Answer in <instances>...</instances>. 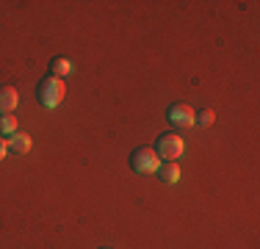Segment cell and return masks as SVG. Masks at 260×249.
Listing matches in <instances>:
<instances>
[{
    "label": "cell",
    "mask_w": 260,
    "mask_h": 249,
    "mask_svg": "<svg viewBox=\"0 0 260 249\" xmlns=\"http://www.w3.org/2000/svg\"><path fill=\"white\" fill-rule=\"evenodd\" d=\"M67 97V86L64 80L53 78V75H47V78L39 80V86H36V100H39L45 108H58L61 103H64Z\"/></svg>",
    "instance_id": "obj_1"
},
{
    "label": "cell",
    "mask_w": 260,
    "mask_h": 249,
    "mask_svg": "<svg viewBox=\"0 0 260 249\" xmlns=\"http://www.w3.org/2000/svg\"><path fill=\"white\" fill-rule=\"evenodd\" d=\"M155 152H158V158L166 161V164H177V161L183 158V152H185L183 136H177V133H160L158 136V144H155Z\"/></svg>",
    "instance_id": "obj_2"
},
{
    "label": "cell",
    "mask_w": 260,
    "mask_h": 249,
    "mask_svg": "<svg viewBox=\"0 0 260 249\" xmlns=\"http://www.w3.org/2000/svg\"><path fill=\"white\" fill-rule=\"evenodd\" d=\"M130 169L136 174H155L160 169V158L152 147H139L130 152Z\"/></svg>",
    "instance_id": "obj_3"
},
{
    "label": "cell",
    "mask_w": 260,
    "mask_h": 249,
    "mask_svg": "<svg viewBox=\"0 0 260 249\" xmlns=\"http://www.w3.org/2000/svg\"><path fill=\"white\" fill-rule=\"evenodd\" d=\"M166 119L175 124V128H194L197 111L191 108V105H185V103H175V105H169V111H166Z\"/></svg>",
    "instance_id": "obj_4"
},
{
    "label": "cell",
    "mask_w": 260,
    "mask_h": 249,
    "mask_svg": "<svg viewBox=\"0 0 260 249\" xmlns=\"http://www.w3.org/2000/svg\"><path fill=\"white\" fill-rule=\"evenodd\" d=\"M17 105H20V95H17L14 86H0V116L11 114Z\"/></svg>",
    "instance_id": "obj_5"
},
{
    "label": "cell",
    "mask_w": 260,
    "mask_h": 249,
    "mask_svg": "<svg viewBox=\"0 0 260 249\" xmlns=\"http://www.w3.org/2000/svg\"><path fill=\"white\" fill-rule=\"evenodd\" d=\"M6 144H9V149L11 152H20V155H25V152H30V136L28 133H11V136H6Z\"/></svg>",
    "instance_id": "obj_6"
},
{
    "label": "cell",
    "mask_w": 260,
    "mask_h": 249,
    "mask_svg": "<svg viewBox=\"0 0 260 249\" xmlns=\"http://www.w3.org/2000/svg\"><path fill=\"white\" fill-rule=\"evenodd\" d=\"M47 70L53 72V78L64 80V78H70V75H72V61H70V58H64V55H55Z\"/></svg>",
    "instance_id": "obj_7"
},
{
    "label": "cell",
    "mask_w": 260,
    "mask_h": 249,
    "mask_svg": "<svg viewBox=\"0 0 260 249\" xmlns=\"http://www.w3.org/2000/svg\"><path fill=\"white\" fill-rule=\"evenodd\" d=\"M158 177L164 180L166 185H175L177 180H180V166H177V164H160Z\"/></svg>",
    "instance_id": "obj_8"
},
{
    "label": "cell",
    "mask_w": 260,
    "mask_h": 249,
    "mask_svg": "<svg viewBox=\"0 0 260 249\" xmlns=\"http://www.w3.org/2000/svg\"><path fill=\"white\" fill-rule=\"evenodd\" d=\"M11 133H17V116L3 114L0 116V136H11Z\"/></svg>",
    "instance_id": "obj_9"
},
{
    "label": "cell",
    "mask_w": 260,
    "mask_h": 249,
    "mask_svg": "<svg viewBox=\"0 0 260 249\" xmlns=\"http://www.w3.org/2000/svg\"><path fill=\"white\" fill-rule=\"evenodd\" d=\"M213 122H216V114H213L210 108L200 111V114H197V119H194V124H200V128H210Z\"/></svg>",
    "instance_id": "obj_10"
},
{
    "label": "cell",
    "mask_w": 260,
    "mask_h": 249,
    "mask_svg": "<svg viewBox=\"0 0 260 249\" xmlns=\"http://www.w3.org/2000/svg\"><path fill=\"white\" fill-rule=\"evenodd\" d=\"M9 155V144H6V136H0V161H6Z\"/></svg>",
    "instance_id": "obj_11"
},
{
    "label": "cell",
    "mask_w": 260,
    "mask_h": 249,
    "mask_svg": "<svg viewBox=\"0 0 260 249\" xmlns=\"http://www.w3.org/2000/svg\"><path fill=\"white\" fill-rule=\"evenodd\" d=\"M103 249H108V246H103Z\"/></svg>",
    "instance_id": "obj_12"
}]
</instances>
